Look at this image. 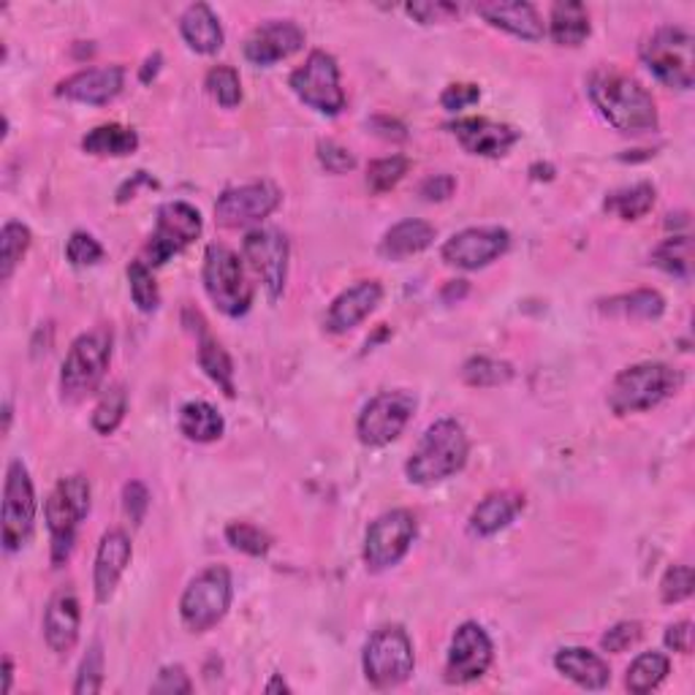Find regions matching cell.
Segmentation results:
<instances>
[{
  "instance_id": "cell-1",
  "label": "cell",
  "mask_w": 695,
  "mask_h": 695,
  "mask_svg": "<svg viewBox=\"0 0 695 695\" xmlns=\"http://www.w3.org/2000/svg\"><path fill=\"white\" fill-rule=\"evenodd\" d=\"M587 93L600 117L617 131L639 137L657 128L655 98L633 76L617 68H598L587 79Z\"/></svg>"
},
{
  "instance_id": "cell-2",
  "label": "cell",
  "mask_w": 695,
  "mask_h": 695,
  "mask_svg": "<svg viewBox=\"0 0 695 695\" xmlns=\"http://www.w3.org/2000/svg\"><path fill=\"white\" fill-rule=\"evenodd\" d=\"M468 453L470 440L462 424L453 418H440V421L429 424L427 432L421 435L408 464H405V473L418 487L440 484L464 468Z\"/></svg>"
},
{
  "instance_id": "cell-3",
  "label": "cell",
  "mask_w": 695,
  "mask_h": 695,
  "mask_svg": "<svg viewBox=\"0 0 695 695\" xmlns=\"http://www.w3.org/2000/svg\"><path fill=\"white\" fill-rule=\"evenodd\" d=\"M680 373L663 362H641L626 367L609 388V408L617 416L644 414L657 408L680 388Z\"/></svg>"
},
{
  "instance_id": "cell-4",
  "label": "cell",
  "mask_w": 695,
  "mask_h": 695,
  "mask_svg": "<svg viewBox=\"0 0 695 695\" xmlns=\"http://www.w3.org/2000/svg\"><path fill=\"white\" fill-rule=\"evenodd\" d=\"M90 481L85 475L61 479L50 492L44 505L46 530L52 538V563L63 565L74 549V538L79 524L90 514Z\"/></svg>"
},
{
  "instance_id": "cell-5",
  "label": "cell",
  "mask_w": 695,
  "mask_h": 695,
  "mask_svg": "<svg viewBox=\"0 0 695 695\" xmlns=\"http://www.w3.org/2000/svg\"><path fill=\"white\" fill-rule=\"evenodd\" d=\"M362 669L375 691H394L414 676V641L403 626H383L364 644Z\"/></svg>"
},
{
  "instance_id": "cell-6",
  "label": "cell",
  "mask_w": 695,
  "mask_h": 695,
  "mask_svg": "<svg viewBox=\"0 0 695 695\" xmlns=\"http://www.w3.org/2000/svg\"><path fill=\"white\" fill-rule=\"evenodd\" d=\"M111 359V332L93 329L79 334L66 353L61 370V397L66 403H82L101 386Z\"/></svg>"
},
{
  "instance_id": "cell-7",
  "label": "cell",
  "mask_w": 695,
  "mask_h": 695,
  "mask_svg": "<svg viewBox=\"0 0 695 695\" xmlns=\"http://www.w3.org/2000/svg\"><path fill=\"white\" fill-rule=\"evenodd\" d=\"M202 280L207 288V297L217 310L228 318H239L250 310L253 286L247 280L245 264L228 245H210L204 250Z\"/></svg>"
},
{
  "instance_id": "cell-8",
  "label": "cell",
  "mask_w": 695,
  "mask_h": 695,
  "mask_svg": "<svg viewBox=\"0 0 695 695\" xmlns=\"http://www.w3.org/2000/svg\"><path fill=\"white\" fill-rule=\"evenodd\" d=\"M641 61L663 85L676 87V90H691L695 79L693 33L680 25L657 28L641 44Z\"/></svg>"
},
{
  "instance_id": "cell-9",
  "label": "cell",
  "mask_w": 695,
  "mask_h": 695,
  "mask_svg": "<svg viewBox=\"0 0 695 695\" xmlns=\"http://www.w3.org/2000/svg\"><path fill=\"white\" fill-rule=\"evenodd\" d=\"M234 598L232 574L223 565L202 570L180 598V617L193 633H207L228 614Z\"/></svg>"
},
{
  "instance_id": "cell-10",
  "label": "cell",
  "mask_w": 695,
  "mask_h": 695,
  "mask_svg": "<svg viewBox=\"0 0 695 695\" xmlns=\"http://www.w3.org/2000/svg\"><path fill=\"white\" fill-rule=\"evenodd\" d=\"M291 90L302 104L321 115L334 117L345 109V93L340 85V66L329 52L313 50L288 79Z\"/></svg>"
},
{
  "instance_id": "cell-11",
  "label": "cell",
  "mask_w": 695,
  "mask_h": 695,
  "mask_svg": "<svg viewBox=\"0 0 695 695\" xmlns=\"http://www.w3.org/2000/svg\"><path fill=\"white\" fill-rule=\"evenodd\" d=\"M35 489L28 473L25 464L20 459L9 464L6 470L3 484V511H0V522H3V549L20 552L28 541L33 538L35 530Z\"/></svg>"
},
{
  "instance_id": "cell-12",
  "label": "cell",
  "mask_w": 695,
  "mask_h": 695,
  "mask_svg": "<svg viewBox=\"0 0 695 695\" xmlns=\"http://www.w3.org/2000/svg\"><path fill=\"white\" fill-rule=\"evenodd\" d=\"M202 212L188 202H167L158 210L156 232L145 247L147 267H163L169 258L202 237Z\"/></svg>"
},
{
  "instance_id": "cell-13",
  "label": "cell",
  "mask_w": 695,
  "mask_h": 695,
  "mask_svg": "<svg viewBox=\"0 0 695 695\" xmlns=\"http://www.w3.org/2000/svg\"><path fill=\"white\" fill-rule=\"evenodd\" d=\"M416 410V397L410 392H381L362 408L356 421V435L370 449H381L397 440L408 427Z\"/></svg>"
},
{
  "instance_id": "cell-14",
  "label": "cell",
  "mask_w": 695,
  "mask_h": 695,
  "mask_svg": "<svg viewBox=\"0 0 695 695\" xmlns=\"http://www.w3.org/2000/svg\"><path fill=\"white\" fill-rule=\"evenodd\" d=\"M418 524L408 509H394L381 514L370 524L364 538V563L370 570H388L408 555L410 544L416 541Z\"/></svg>"
},
{
  "instance_id": "cell-15",
  "label": "cell",
  "mask_w": 695,
  "mask_h": 695,
  "mask_svg": "<svg viewBox=\"0 0 695 695\" xmlns=\"http://www.w3.org/2000/svg\"><path fill=\"white\" fill-rule=\"evenodd\" d=\"M243 261L261 280L267 297L280 299L288 278V239L278 228H253L243 239Z\"/></svg>"
},
{
  "instance_id": "cell-16",
  "label": "cell",
  "mask_w": 695,
  "mask_h": 695,
  "mask_svg": "<svg viewBox=\"0 0 695 695\" xmlns=\"http://www.w3.org/2000/svg\"><path fill=\"white\" fill-rule=\"evenodd\" d=\"M494 661V644L479 622H462L451 635L449 657H446V682L470 685L487 674Z\"/></svg>"
},
{
  "instance_id": "cell-17",
  "label": "cell",
  "mask_w": 695,
  "mask_h": 695,
  "mask_svg": "<svg viewBox=\"0 0 695 695\" xmlns=\"http://www.w3.org/2000/svg\"><path fill=\"white\" fill-rule=\"evenodd\" d=\"M280 191L272 182H250V185L228 188L215 202V221L223 228H245L261 223L280 207Z\"/></svg>"
},
{
  "instance_id": "cell-18",
  "label": "cell",
  "mask_w": 695,
  "mask_h": 695,
  "mask_svg": "<svg viewBox=\"0 0 695 695\" xmlns=\"http://www.w3.org/2000/svg\"><path fill=\"white\" fill-rule=\"evenodd\" d=\"M511 245V234L500 226H475L453 234L443 245V261L457 269H481L498 261Z\"/></svg>"
},
{
  "instance_id": "cell-19",
  "label": "cell",
  "mask_w": 695,
  "mask_h": 695,
  "mask_svg": "<svg viewBox=\"0 0 695 695\" xmlns=\"http://www.w3.org/2000/svg\"><path fill=\"white\" fill-rule=\"evenodd\" d=\"M304 46V31L291 20H272L267 25H258L247 35L245 57L256 66H272L286 61L293 52Z\"/></svg>"
},
{
  "instance_id": "cell-20",
  "label": "cell",
  "mask_w": 695,
  "mask_h": 695,
  "mask_svg": "<svg viewBox=\"0 0 695 695\" xmlns=\"http://www.w3.org/2000/svg\"><path fill=\"white\" fill-rule=\"evenodd\" d=\"M451 131L470 156L481 158L505 156L522 139V131H516L514 126L487 120V117H468V120L453 122Z\"/></svg>"
},
{
  "instance_id": "cell-21",
  "label": "cell",
  "mask_w": 695,
  "mask_h": 695,
  "mask_svg": "<svg viewBox=\"0 0 695 695\" xmlns=\"http://www.w3.org/2000/svg\"><path fill=\"white\" fill-rule=\"evenodd\" d=\"M126 85V68L122 66H104V68H85L79 74L68 76L57 85V96L68 101L104 106L115 101Z\"/></svg>"
},
{
  "instance_id": "cell-22",
  "label": "cell",
  "mask_w": 695,
  "mask_h": 695,
  "mask_svg": "<svg viewBox=\"0 0 695 695\" xmlns=\"http://www.w3.org/2000/svg\"><path fill=\"white\" fill-rule=\"evenodd\" d=\"M79 626H82V606L76 592L71 587H63L50 598L44 611V639L52 652L66 655L74 650L79 641Z\"/></svg>"
},
{
  "instance_id": "cell-23",
  "label": "cell",
  "mask_w": 695,
  "mask_h": 695,
  "mask_svg": "<svg viewBox=\"0 0 695 695\" xmlns=\"http://www.w3.org/2000/svg\"><path fill=\"white\" fill-rule=\"evenodd\" d=\"M131 538L122 530L104 533L96 552V568H93V590H96L98 603H106L115 595V587L120 585L122 574L131 565Z\"/></svg>"
},
{
  "instance_id": "cell-24",
  "label": "cell",
  "mask_w": 695,
  "mask_h": 695,
  "mask_svg": "<svg viewBox=\"0 0 695 695\" xmlns=\"http://www.w3.org/2000/svg\"><path fill=\"white\" fill-rule=\"evenodd\" d=\"M383 299V286L378 280H359L356 286L345 288L332 304H329L327 313V329L332 334H345L353 327L364 321Z\"/></svg>"
},
{
  "instance_id": "cell-25",
  "label": "cell",
  "mask_w": 695,
  "mask_h": 695,
  "mask_svg": "<svg viewBox=\"0 0 695 695\" xmlns=\"http://www.w3.org/2000/svg\"><path fill=\"white\" fill-rule=\"evenodd\" d=\"M479 17H484L492 28H500V31L516 35V39L524 41H541L546 35V25L541 20L538 9L533 3H479L475 6Z\"/></svg>"
},
{
  "instance_id": "cell-26",
  "label": "cell",
  "mask_w": 695,
  "mask_h": 695,
  "mask_svg": "<svg viewBox=\"0 0 695 695\" xmlns=\"http://www.w3.org/2000/svg\"><path fill=\"white\" fill-rule=\"evenodd\" d=\"M557 671L563 676H568L570 682H576L585 691H603L611 682V669L598 652L585 650V646H568V650H559L555 657Z\"/></svg>"
},
{
  "instance_id": "cell-27",
  "label": "cell",
  "mask_w": 695,
  "mask_h": 695,
  "mask_svg": "<svg viewBox=\"0 0 695 695\" xmlns=\"http://www.w3.org/2000/svg\"><path fill=\"white\" fill-rule=\"evenodd\" d=\"M524 509V498L516 492H492L481 500L470 514V533L479 538L500 533L520 516Z\"/></svg>"
},
{
  "instance_id": "cell-28",
  "label": "cell",
  "mask_w": 695,
  "mask_h": 695,
  "mask_svg": "<svg viewBox=\"0 0 695 695\" xmlns=\"http://www.w3.org/2000/svg\"><path fill=\"white\" fill-rule=\"evenodd\" d=\"M435 237H438V232H435L432 223L408 217V221H399L397 226H392L383 234L378 253L388 261H403V258L427 250L435 243Z\"/></svg>"
},
{
  "instance_id": "cell-29",
  "label": "cell",
  "mask_w": 695,
  "mask_h": 695,
  "mask_svg": "<svg viewBox=\"0 0 695 695\" xmlns=\"http://www.w3.org/2000/svg\"><path fill=\"white\" fill-rule=\"evenodd\" d=\"M180 33L199 55H215L223 46V28L207 3H193L182 11Z\"/></svg>"
},
{
  "instance_id": "cell-30",
  "label": "cell",
  "mask_w": 695,
  "mask_h": 695,
  "mask_svg": "<svg viewBox=\"0 0 695 695\" xmlns=\"http://www.w3.org/2000/svg\"><path fill=\"white\" fill-rule=\"evenodd\" d=\"M590 14L587 6L576 3V0H563V3L552 6L549 17V35L559 46H579L585 44L590 35Z\"/></svg>"
},
{
  "instance_id": "cell-31",
  "label": "cell",
  "mask_w": 695,
  "mask_h": 695,
  "mask_svg": "<svg viewBox=\"0 0 695 695\" xmlns=\"http://www.w3.org/2000/svg\"><path fill=\"white\" fill-rule=\"evenodd\" d=\"M139 147V133L133 128L120 126V122H109V126H98L82 139V150L90 152V156H111L122 158L137 152Z\"/></svg>"
},
{
  "instance_id": "cell-32",
  "label": "cell",
  "mask_w": 695,
  "mask_h": 695,
  "mask_svg": "<svg viewBox=\"0 0 695 695\" xmlns=\"http://www.w3.org/2000/svg\"><path fill=\"white\" fill-rule=\"evenodd\" d=\"M199 364L207 373V378L221 388L226 397H237V381H234V362L228 351L207 332L199 340Z\"/></svg>"
},
{
  "instance_id": "cell-33",
  "label": "cell",
  "mask_w": 695,
  "mask_h": 695,
  "mask_svg": "<svg viewBox=\"0 0 695 695\" xmlns=\"http://www.w3.org/2000/svg\"><path fill=\"white\" fill-rule=\"evenodd\" d=\"M223 429H226V421L210 403L196 399V403L182 405L180 432L193 443H212V440L221 438Z\"/></svg>"
},
{
  "instance_id": "cell-34",
  "label": "cell",
  "mask_w": 695,
  "mask_h": 695,
  "mask_svg": "<svg viewBox=\"0 0 695 695\" xmlns=\"http://www.w3.org/2000/svg\"><path fill=\"white\" fill-rule=\"evenodd\" d=\"M600 310L606 316H620V318H641V321H655L663 316L665 299L652 288H639V291L620 293V297H611L606 302H600Z\"/></svg>"
},
{
  "instance_id": "cell-35",
  "label": "cell",
  "mask_w": 695,
  "mask_h": 695,
  "mask_svg": "<svg viewBox=\"0 0 695 695\" xmlns=\"http://www.w3.org/2000/svg\"><path fill=\"white\" fill-rule=\"evenodd\" d=\"M655 185L652 182H635V185L620 188V191L609 193L603 202V210L609 215H617L620 221H639L646 212L655 207Z\"/></svg>"
},
{
  "instance_id": "cell-36",
  "label": "cell",
  "mask_w": 695,
  "mask_h": 695,
  "mask_svg": "<svg viewBox=\"0 0 695 695\" xmlns=\"http://www.w3.org/2000/svg\"><path fill=\"white\" fill-rule=\"evenodd\" d=\"M669 674H671V661L663 655V652H644V655H639L633 663H630L626 687L635 695H646V693L657 691Z\"/></svg>"
},
{
  "instance_id": "cell-37",
  "label": "cell",
  "mask_w": 695,
  "mask_h": 695,
  "mask_svg": "<svg viewBox=\"0 0 695 695\" xmlns=\"http://www.w3.org/2000/svg\"><path fill=\"white\" fill-rule=\"evenodd\" d=\"M652 264L663 272L674 275V278L691 280L693 275V243L685 234H676V237H669L665 243H661L652 250Z\"/></svg>"
},
{
  "instance_id": "cell-38",
  "label": "cell",
  "mask_w": 695,
  "mask_h": 695,
  "mask_svg": "<svg viewBox=\"0 0 695 695\" xmlns=\"http://www.w3.org/2000/svg\"><path fill=\"white\" fill-rule=\"evenodd\" d=\"M31 247V228L20 221H9L0 232V280H9Z\"/></svg>"
},
{
  "instance_id": "cell-39",
  "label": "cell",
  "mask_w": 695,
  "mask_h": 695,
  "mask_svg": "<svg viewBox=\"0 0 695 695\" xmlns=\"http://www.w3.org/2000/svg\"><path fill=\"white\" fill-rule=\"evenodd\" d=\"M511 378H514V367L509 362H500V359L492 356H473L462 367V381L473 388L503 386Z\"/></svg>"
},
{
  "instance_id": "cell-40",
  "label": "cell",
  "mask_w": 695,
  "mask_h": 695,
  "mask_svg": "<svg viewBox=\"0 0 695 695\" xmlns=\"http://www.w3.org/2000/svg\"><path fill=\"white\" fill-rule=\"evenodd\" d=\"M128 414V394L122 386L106 388L101 403L93 410V429L98 435H111L122 424Z\"/></svg>"
},
{
  "instance_id": "cell-41",
  "label": "cell",
  "mask_w": 695,
  "mask_h": 695,
  "mask_svg": "<svg viewBox=\"0 0 695 695\" xmlns=\"http://www.w3.org/2000/svg\"><path fill=\"white\" fill-rule=\"evenodd\" d=\"M128 286H131V299L141 313H156L161 304V291L152 278V269L145 261H131L128 267Z\"/></svg>"
},
{
  "instance_id": "cell-42",
  "label": "cell",
  "mask_w": 695,
  "mask_h": 695,
  "mask_svg": "<svg viewBox=\"0 0 695 695\" xmlns=\"http://www.w3.org/2000/svg\"><path fill=\"white\" fill-rule=\"evenodd\" d=\"M204 85H207L210 96L215 98L223 109H234V106H239V101H243V82H239L237 68L212 66L207 71Z\"/></svg>"
},
{
  "instance_id": "cell-43",
  "label": "cell",
  "mask_w": 695,
  "mask_h": 695,
  "mask_svg": "<svg viewBox=\"0 0 695 695\" xmlns=\"http://www.w3.org/2000/svg\"><path fill=\"white\" fill-rule=\"evenodd\" d=\"M410 161L405 156H388L378 158V161L370 163L367 169V188L373 193H386L392 188L399 185L405 174H408Z\"/></svg>"
},
{
  "instance_id": "cell-44",
  "label": "cell",
  "mask_w": 695,
  "mask_h": 695,
  "mask_svg": "<svg viewBox=\"0 0 695 695\" xmlns=\"http://www.w3.org/2000/svg\"><path fill=\"white\" fill-rule=\"evenodd\" d=\"M226 541L234 546V549L250 557H264L269 552V546H272V538H269L261 527H256V524H250V522L228 524Z\"/></svg>"
},
{
  "instance_id": "cell-45",
  "label": "cell",
  "mask_w": 695,
  "mask_h": 695,
  "mask_svg": "<svg viewBox=\"0 0 695 695\" xmlns=\"http://www.w3.org/2000/svg\"><path fill=\"white\" fill-rule=\"evenodd\" d=\"M101 687H104V650L98 641H93L90 650H87V655L82 657V663H79L74 693L93 695V693H101Z\"/></svg>"
},
{
  "instance_id": "cell-46",
  "label": "cell",
  "mask_w": 695,
  "mask_h": 695,
  "mask_svg": "<svg viewBox=\"0 0 695 695\" xmlns=\"http://www.w3.org/2000/svg\"><path fill=\"white\" fill-rule=\"evenodd\" d=\"M695 576L691 565H671L661 581V600L663 603H682L693 595Z\"/></svg>"
},
{
  "instance_id": "cell-47",
  "label": "cell",
  "mask_w": 695,
  "mask_h": 695,
  "mask_svg": "<svg viewBox=\"0 0 695 695\" xmlns=\"http://www.w3.org/2000/svg\"><path fill=\"white\" fill-rule=\"evenodd\" d=\"M66 258L74 267H93L104 258V247L93 234L74 232L66 243Z\"/></svg>"
},
{
  "instance_id": "cell-48",
  "label": "cell",
  "mask_w": 695,
  "mask_h": 695,
  "mask_svg": "<svg viewBox=\"0 0 695 695\" xmlns=\"http://www.w3.org/2000/svg\"><path fill=\"white\" fill-rule=\"evenodd\" d=\"M318 161L327 169L329 174H348L356 169V158H353L351 150H345L343 145L332 139H321L318 141Z\"/></svg>"
},
{
  "instance_id": "cell-49",
  "label": "cell",
  "mask_w": 695,
  "mask_h": 695,
  "mask_svg": "<svg viewBox=\"0 0 695 695\" xmlns=\"http://www.w3.org/2000/svg\"><path fill=\"white\" fill-rule=\"evenodd\" d=\"M641 635H644V628L639 622H617L614 628L606 630L603 639H600V646L606 652H626L630 646L639 644Z\"/></svg>"
},
{
  "instance_id": "cell-50",
  "label": "cell",
  "mask_w": 695,
  "mask_h": 695,
  "mask_svg": "<svg viewBox=\"0 0 695 695\" xmlns=\"http://www.w3.org/2000/svg\"><path fill=\"white\" fill-rule=\"evenodd\" d=\"M191 691V676L185 674L182 665H167V669H161V674H158V680L150 687V693L158 695H188Z\"/></svg>"
},
{
  "instance_id": "cell-51",
  "label": "cell",
  "mask_w": 695,
  "mask_h": 695,
  "mask_svg": "<svg viewBox=\"0 0 695 695\" xmlns=\"http://www.w3.org/2000/svg\"><path fill=\"white\" fill-rule=\"evenodd\" d=\"M122 505H126L128 520L133 524L145 522L147 511H150V492H147V487L141 484V481L126 484V489H122Z\"/></svg>"
},
{
  "instance_id": "cell-52",
  "label": "cell",
  "mask_w": 695,
  "mask_h": 695,
  "mask_svg": "<svg viewBox=\"0 0 695 695\" xmlns=\"http://www.w3.org/2000/svg\"><path fill=\"white\" fill-rule=\"evenodd\" d=\"M481 90L475 85H449L443 93H440V106L449 111L468 109V106L479 104Z\"/></svg>"
},
{
  "instance_id": "cell-53",
  "label": "cell",
  "mask_w": 695,
  "mask_h": 695,
  "mask_svg": "<svg viewBox=\"0 0 695 695\" xmlns=\"http://www.w3.org/2000/svg\"><path fill=\"white\" fill-rule=\"evenodd\" d=\"M408 14L424 25H432V22H446L449 17L459 14V6L443 3V0H438V3H408Z\"/></svg>"
},
{
  "instance_id": "cell-54",
  "label": "cell",
  "mask_w": 695,
  "mask_h": 695,
  "mask_svg": "<svg viewBox=\"0 0 695 695\" xmlns=\"http://www.w3.org/2000/svg\"><path fill=\"white\" fill-rule=\"evenodd\" d=\"M453 188H457V180L451 174H435L427 177L418 188V196L424 202H446V199L453 196Z\"/></svg>"
},
{
  "instance_id": "cell-55",
  "label": "cell",
  "mask_w": 695,
  "mask_h": 695,
  "mask_svg": "<svg viewBox=\"0 0 695 695\" xmlns=\"http://www.w3.org/2000/svg\"><path fill=\"white\" fill-rule=\"evenodd\" d=\"M665 646L682 655H691L693 652V622H676L665 630Z\"/></svg>"
},
{
  "instance_id": "cell-56",
  "label": "cell",
  "mask_w": 695,
  "mask_h": 695,
  "mask_svg": "<svg viewBox=\"0 0 695 695\" xmlns=\"http://www.w3.org/2000/svg\"><path fill=\"white\" fill-rule=\"evenodd\" d=\"M370 128H373L375 133L383 139H394V141H403L405 137H408V131H405V126L399 120H392V117H373L370 120Z\"/></svg>"
},
{
  "instance_id": "cell-57",
  "label": "cell",
  "mask_w": 695,
  "mask_h": 695,
  "mask_svg": "<svg viewBox=\"0 0 695 695\" xmlns=\"http://www.w3.org/2000/svg\"><path fill=\"white\" fill-rule=\"evenodd\" d=\"M141 182H145V185H156V182L150 180V177H147V172H137L133 174V180H128L126 185L120 188V193H117V202H128V199H133V193H137V188L141 185Z\"/></svg>"
},
{
  "instance_id": "cell-58",
  "label": "cell",
  "mask_w": 695,
  "mask_h": 695,
  "mask_svg": "<svg viewBox=\"0 0 695 695\" xmlns=\"http://www.w3.org/2000/svg\"><path fill=\"white\" fill-rule=\"evenodd\" d=\"M158 68H161V55H158V52H156V55L147 57V61H145V68L139 71V79L147 85V82H150V79H156Z\"/></svg>"
},
{
  "instance_id": "cell-59",
  "label": "cell",
  "mask_w": 695,
  "mask_h": 695,
  "mask_svg": "<svg viewBox=\"0 0 695 695\" xmlns=\"http://www.w3.org/2000/svg\"><path fill=\"white\" fill-rule=\"evenodd\" d=\"M464 293H468V280H451L449 286H446V291H443V299L446 302H451L453 297L457 299H462Z\"/></svg>"
},
{
  "instance_id": "cell-60",
  "label": "cell",
  "mask_w": 695,
  "mask_h": 695,
  "mask_svg": "<svg viewBox=\"0 0 695 695\" xmlns=\"http://www.w3.org/2000/svg\"><path fill=\"white\" fill-rule=\"evenodd\" d=\"M264 691H267V693H291V687L286 685V680H282L280 674H275L272 680H269V685L264 687Z\"/></svg>"
},
{
  "instance_id": "cell-61",
  "label": "cell",
  "mask_w": 695,
  "mask_h": 695,
  "mask_svg": "<svg viewBox=\"0 0 695 695\" xmlns=\"http://www.w3.org/2000/svg\"><path fill=\"white\" fill-rule=\"evenodd\" d=\"M11 680H14V663L11 657H3V693L11 691Z\"/></svg>"
},
{
  "instance_id": "cell-62",
  "label": "cell",
  "mask_w": 695,
  "mask_h": 695,
  "mask_svg": "<svg viewBox=\"0 0 695 695\" xmlns=\"http://www.w3.org/2000/svg\"><path fill=\"white\" fill-rule=\"evenodd\" d=\"M3 418H6L3 432H9V424H11V405H9V403H6V408H3Z\"/></svg>"
}]
</instances>
